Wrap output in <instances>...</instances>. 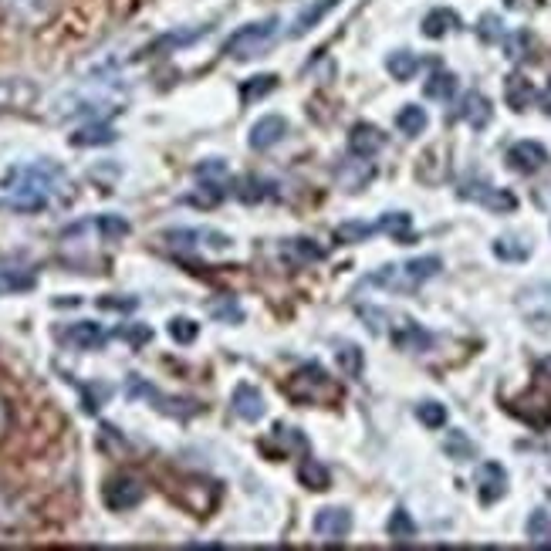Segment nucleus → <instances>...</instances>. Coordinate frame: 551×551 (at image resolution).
Wrapping results in <instances>:
<instances>
[{
    "label": "nucleus",
    "instance_id": "11",
    "mask_svg": "<svg viewBox=\"0 0 551 551\" xmlns=\"http://www.w3.org/2000/svg\"><path fill=\"white\" fill-rule=\"evenodd\" d=\"M508 166L521 176H535L538 170L548 166V149L535 142V139H521V142H514L508 149Z\"/></svg>",
    "mask_w": 551,
    "mask_h": 551
},
{
    "label": "nucleus",
    "instance_id": "9",
    "mask_svg": "<svg viewBox=\"0 0 551 551\" xmlns=\"http://www.w3.org/2000/svg\"><path fill=\"white\" fill-rule=\"evenodd\" d=\"M162 237H166V243H173V247H193V251H230V243H234L224 230H210V227L166 230Z\"/></svg>",
    "mask_w": 551,
    "mask_h": 551
},
{
    "label": "nucleus",
    "instance_id": "35",
    "mask_svg": "<svg viewBox=\"0 0 551 551\" xmlns=\"http://www.w3.org/2000/svg\"><path fill=\"white\" fill-rule=\"evenodd\" d=\"M417 417H419V423H423L427 430H444V427H446V406L427 399V403L417 406Z\"/></svg>",
    "mask_w": 551,
    "mask_h": 551
},
{
    "label": "nucleus",
    "instance_id": "25",
    "mask_svg": "<svg viewBox=\"0 0 551 551\" xmlns=\"http://www.w3.org/2000/svg\"><path fill=\"white\" fill-rule=\"evenodd\" d=\"M419 65H423V61H419L413 51H406V48H399V51H392L390 58H386V71H390L396 81H409L419 71Z\"/></svg>",
    "mask_w": 551,
    "mask_h": 551
},
{
    "label": "nucleus",
    "instance_id": "29",
    "mask_svg": "<svg viewBox=\"0 0 551 551\" xmlns=\"http://www.w3.org/2000/svg\"><path fill=\"white\" fill-rule=\"evenodd\" d=\"M298 481L308 487V491H328V487H332L328 471H325L322 464H315V457L301 460V467H298Z\"/></svg>",
    "mask_w": 551,
    "mask_h": 551
},
{
    "label": "nucleus",
    "instance_id": "42",
    "mask_svg": "<svg viewBox=\"0 0 551 551\" xmlns=\"http://www.w3.org/2000/svg\"><path fill=\"white\" fill-rule=\"evenodd\" d=\"M214 315L216 318H224V322H241V308H237V305H234V301H227V305H216L214 308Z\"/></svg>",
    "mask_w": 551,
    "mask_h": 551
},
{
    "label": "nucleus",
    "instance_id": "41",
    "mask_svg": "<svg viewBox=\"0 0 551 551\" xmlns=\"http://www.w3.org/2000/svg\"><path fill=\"white\" fill-rule=\"evenodd\" d=\"M498 34H500V21L494 17V14H491V17H484V21H481V38L494 41Z\"/></svg>",
    "mask_w": 551,
    "mask_h": 551
},
{
    "label": "nucleus",
    "instance_id": "27",
    "mask_svg": "<svg viewBox=\"0 0 551 551\" xmlns=\"http://www.w3.org/2000/svg\"><path fill=\"white\" fill-rule=\"evenodd\" d=\"M284 257H291L295 264H315V261H322L325 251L318 247L315 241H308V237H295V241H288L281 247Z\"/></svg>",
    "mask_w": 551,
    "mask_h": 551
},
{
    "label": "nucleus",
    "instance_id": "21",
    "mask_svg": "<svg viewBox=\"0 0 551 551\" xmlns=\"http://www.w3.org/2000/svg\"><path fill=\"white\" fill-rule=\"evenodd\" d=\"M338 4H342V0H315V4H308V7H305V11H301V14L295 17V27L288 31V38H305L311 27L322 24L325 14L335 11Z\"/></svg>",
    "mask_w": 551,
    "mask_h": 551
},
{
    "label": "nucleus",
    "instance_id": "18",
    "mask_svg": "<svg viewBox=\"0 0 551 551\" xmlns=\"http://www.w3.org/2000/svg\"><path fill=\"white\" fill-rule=\"evenodd\" d=\"M457 115L471 129H484L487 122L494 119V108H491V98L481 92H467L464 98H460V108H457Z\"/></svg>",
    "mask_w": 551,
    "mask_h": 551
},
{
    "label": "nucleus",
    "instance_id": "23",
    "mask_svg": "<svg viewBox=\"0 0 551 551\" xmlns=\"http://www.w3.org/2000/svg\"><path fill=\"white\" fill-rule=\"evenodd\" d=\"M115 139H119V133H115L112 125H106V122H92V125H85V129L68 135L71 146H108V142H115Z\"/></svg>",
    "mask_w": 551,
    "mask_h": 551
},
{
    "label": "nucleus",
    "instance_id": "31",
    "mask_svg": "<svg viewBox=\"0 0 551 551\" xmlns=\"http://www.w3.org/2000/svg\"><path fill=\"white\" fill-rule=\"evenodd\" d=\"M274 85H278V75H257V78L243 81L241 85V98L243 106H254L257 98H264V95L274 92Z\"/></svg>",
    "mask_w": 551,
    "mask_h": 551
},
{
    "label": "nucleus",
    "instance_id": "37",
    "mask_svg": "<svg viewBox=\"0 0 551 551\" xmlns=\"http://www.w3.org/2000/svg\"><path fill=\"white\" fill-rule=\"evenodd\" d=\"M528 538L531 545H551V514L535 511L528 518Z\"/></svg>",
    "mask_w": 551,
    "mask_h": 551
},
{
    "label": "nucleus",
    "instance_id": "22",
    "mask_svg": "<svg viewBox=\"0 0 551 551\" xmlns=\"http://www.w3.org/2000/svg\"><path fill=\"white\" fill-rule=\"evenodd\" d=\"M504 98H508V106H511L514 112H525V108H531V102L538 98V92H535V85H531L521 71H514V75H508V81H504Z\"/></svg>",
    "mask_w": 551,
    "mask_h": 551
},
{
    "label": "nucleus",
    "instance_id": "19",
    "mask_svg": "<svg viewBox=\"0 0 551 551\" xmlns=\"http://www.w3.org/2000/svg\"><path fill=\"white\" fill-rule=\"evenodd\" d=\"M419 31H423V38H433V41L446 38L450 31H460V14L450 11V7H436V11H430L423 17Z\"/></svg>",
    "mask_w": 551,
    "mask_h": 551
},
{
    "label": "nucleus",
    "instance_id": "2",
    "mask_svg": "<svg viewBox=\"0 0 551 551\" xmlns=\"http://www.w3.org/2000/svg\"><path fill=\"white\" fill-rule=\"evenodd\" d=\"M444 271V261L436 254H427V257H413V261H403V264H386V268L372 271L365 278V288H382L390 295H413L419 291L423 284L436 278Z\"/></svg>",
    "mask_w": 551,
    "mask_h": 551
},
{
    "label": "nucleus",
    "instance_id": "28",
    "mask_svg": "<svg viewBox=\"0 0 551 551\" xmlns=\"http://www.w3.org/2000/svg\"><path fill=\"white\" fill-rule=\"evenodd\" d=\"M427 112L423 106H403L396 112V125H399V133L409 135V139H417L419 133H427Z\"/></svg>",
    "mask_w": 551,
    "mask_h": 551
},
{
    "label": "nucleus",
    "instance_id": "5",
    "mask_svg": "<svg viewBox=\"0 0 551 551\" xmlns=\"http://www.w3.org/2000/svg\"><path fill=\"white\" fill-rule=\"evenodd\" d=\"M284 392L295 399L298 406H311L318 399H328L335 396V382L325 372L322 365H301L295 376L284 382Z\"/></svg>",
    "mask_w": 551,
    "mask_h": 551
},
{
    "label": "nucleus",
    "instance_id": "16",
    "mask_svg": "<svg viewBox=\"0 0 551 551\" xmlns=\"http://www.w3.org/2000/svg\"><path fill=\"white\" fill-rule=\"evenodd\" d=\"M230 406H234V413L241 419H247V423H257V419L268 413V406H264V396H261V390H254L251 382H241L237 390H234V396H230Z\"/></svg>",
    "mask_w": 551,
    "mask_h": 551
},
{
    "label": "nucleus",
    "instance_id": "26",
    "mask_svg": "<svg viewBox=\"0 0 551 551\" xmlns=\"http://www.w3.org/2000/svg\"><path fill=\"white\" fill-rule=\"evenodd\" d=\"M34 288V274L24 268H11L0 264V295H14V291H31Z\"/></svg>",
    "mask_w": 551,
    "mask_h": 551
},
{
    "label": "nucleus",
    "instance_id": "3",
    "mask_svg": "<svg viewBox=\"0 0 551 551\" xmlns=\"http://www.w3.org/2000/svg\"><path fill=\"white\" fill-rule=\"evenodd\" d=\"M376 234H390L392 241H399V243L417 241V234H413V216L403 214V210L382 214L376 224H342V227L335 230V237L345 243H363V241H369V237H376Z\"/></svg>",
    "mask_w": 551,
    "mask_h": 551
},
{
    "label": "nucleus",
    "instance_id": "7",
    "mask_svg": "<svg viewBox=\"0 0 551 551\" xmlns=\"http://www.w3.org/2000/svg\"><path fill=\"white\" fill-rule=\"evenodd\" d=\"M386 322H390V325H382V332H379V335H390L392 342H396V349L427 352L433 345V335L427 332V328H419L413 318H403V315H392V311H386Z\"/></svg>",
    "mask_w": 551,
    "mask_h": 551
},
{
    "label": "nucleus",
    "instance_id": "38",
    "mask_svg": "<svg viewBox=\"0 0 551 551\" xmlns=\"http://www.w3.org/2000/svg\"><path fill=\"white\" fill-rule=\"evenodd\" d=\"M444 450L450 454L454 460H471L477 450H473V444L467 440V433H460V430H450V436H446V444Z\"/></svg>",
    "mask_w": 551,
    "mask_h": 551
},
{
    "label": "nucleus",
    "instance_id": "8",
    "mask_svg": "<svg viewBox=\"0 0 551 551\" xmlns=\"http://www.w3.org/2000/svg\"><path fill=\"white\" fill-rule=\"evenodd\" d=\"M460 197L481 203V207L494 210V214H514V210H518V197H514L511 189L491 187L484 179H467V183H460Z\"/></svg>",
    "mask_w": 551,
    "mask_h": 551
},
{
    "label": "nucleus",
    "instance_id": "40",
    "mask_svg": "<svg viewBox=\"0 0 551 551\" xmlns=\"http://www.w3.org/2000/svg\"><path fill=\"white\" fill-rule=\"evenodd\" d=\"M115 335L125 338L133 349H139L142 342H149V338H152V332H149L146 325H119V328H115Z\"/></svg>",
    "mask_w": 551,
    "mask_h": 551
},
{
    "label": "nucleus",
    "instance_id": "4",
    "mask_svg": "<svg viewBox=\"0 0 551 551\" xmlns=\"http://www.w3.org/2000/svg\"><path fill=\"white\" fill-rule=\"evenodd\" d=\"M278 24H281L278 17H264V21L237 27L227 38V44H224L227 58H234V61H251L257 54H264L271 48V41L278 38Z\"/></svg>",
    "mask_w": 551,
    "mask_h": 551
},
{
    "label": "nucleus",
    "instance_id": "15",
    "mask_svg": "<svg viewBox=\"0 0 551 551\" xmlns=\"http://www.w3.org/2000/svg\"><path fill=\"white\" fill-rule=\"evenodd\" d=\"M386 146V133H379L376 125L369 122H355L349 133V152L359 160H372L379 149Z\"/></svg>",
    "mask_w": 551,
    "mask_h": 551
},
{
    "label": "nucleus",
    "instance_id": "12",
    "mask_svg": "<svg viewBox=\"0 0 551 551\" xmlns=\"http://www.w3.org/2000/svg\"><path fill=\"white\" fill-rule=\"evenodd\" d=\"M473 484H477V498L481 504H498L504 494H508V471L494 464V460H487L477 467V477H473Z\"/></svg>",
    "mask_w": 551,
    "mask_h": 551
},
{
    "label": "nucleus",
    "instance_id": "43",
    "mask_svg": "<svg viewBox=\"0 0 551 551\" xmlns=\"http://www.w3.org/2000/svg\"><path fill=\"white\" fill-rule=\"evenodd\" d=\"M538 102H541V108H545V112L551 115V81L545 85V92L538 95Z\"/></svg>",
    "mask_w": 551,
    "mask_h": 551
},
{
    "label": "nucleus",
    "instance_id": "10",
    "mask_svg": "<svg viewBox=\"0 0 551 551\" xmlns=\"http://www.w3.org/2000/svg\"><path fill=\"white\" fill-rule=\"evenodd\" d=\"M142 498H146V487L139 484L135 477H125V473L112 477L102 487V500H106L108 511H133L135 504H142Z\"/></svg>",
    "mask_w": 551,
    "mask_h": 551
},
{
    "label": "nucleus",
    "instance_id": "30",
    "mask_svg": "<svg viewBox=\"0 0 551 551\" xmlns=\"http://www.w3.org/2000/svg\"><path fill=\"white\" fill-rule=\"evenodd\" d=\"M92 227L102 234V241H122V237H129V234H133V224H129L125 216H115V214H102Z\"/></svg>",
    "mask_w": 551,
    "mask_h": 551
},
{
    "label": "nucleus",
    "instance_id": "14",
    "mask_svg": "<svg viewBox=\"0 0 551 551\" xmlns=\"http://www.w3.org/2000/svg\"><path fill=\"white\" fill-rule=\"evenodd\" d=\"M352 531V511L345 508H322L315 514V535L325 541H342Z\"/></svg>",
    "mask_w": 551,
    "mask_h": 551
},
{
    "label": "nucleus",
    "instance_id": "17",
    "mask_svg": "<svg viewBox=\"0 0 551 551\" xmlns=\"http://www.w3.org/2000/svg\"><path fill=\"white\" fill-rule=\"evenodd\" d=\"M284 135H288V122H284L281 115H264V119H257L254 129H251V149L264 152V149L278 146Z\"/></svg>",
    "mask_w": 551,
    "mask_h": 551
},
{
    "label": "nucleus",
    "instance_id": "33",
    "mask_svg": "<svg viewBox=\"0 0 551 551\" xmlns=\"http://www.w3.org/2000/svg\"><path fill=\"white\" fill-rule=\"evenodd\" d=\"M338 365H342V376L359 379L363 376V349L352 345V342H345V345L338 349Z\"/></svg>",
    "mask_w": 551,
    "mask_h": 551
},
{
    "label": "nucleus",
    "instance_id": "6",
    "mask_svg": "<svg viewBox=\"0 0 551 551\" xmlns=\"http://www.w3.org/2000/svg\"><path fill=\"white\" fill-rule=\"evenodd\" d=\"M129 396L135 399H149V406H156L160 413L166 417H176V419H189L200 413V403H193V399H176V396H162L152 382H146L142 376H129V386H125Z\"/></svg>",
    "mask_w": 551,
    "mask_h": 551
},
{
    "label": "nucleus",
    "instance_id": "44",
    "mask_svg": "<svg viewBox=\"0 0 551 551\" xmlns=\"http://www.w3.org/2000/svg\"><path fill=\"white\" fill-rule=\"evenodd\" d=\"M0 427H4V406H0Z\"/></svg>",
    "mask_w": 551,
    "mask_h": 551
},
{
    "label": "nucleus",
    "instance_id": "1",
    "mask_svg": "<svg viewBox=\"0 0 551 551\" xmlns=\"http://www.w3.org/2000/svg\"><path fill=\"white\" fill-rule=\"evenodd\" d=\"M4 193L11 197L17 210H44L54 200H61L68 193V176L61 166L41 160V162H24V166H11L4 176Z\"/></svg>",
    "mask_w": 551,
    "mask_h": 551
},
{
    "label": "nucleus",
    "instance_id": "36",
    "mask_svg": "<svg viewBox=\"0 0 551 551\" xmlns=\"http://www.w3.org/2000/svg\"><path fill=\"white\" fill-rule=\"evenodd\" d=\"M494 254H498L500 261H528L531 247H528L521 237H500V241H494Z\"/></svg>",
    "mask_w": 551,
    "mask_h": 551
},
{
    "label": "nucleus",
    "instance_id": "20",
    "mask_svg": "<svg viewBox=\"0 0 551 551\" xmlns=\"http://www.w3.org/2000/svg\"><path fill=\"white\" fill-rule=\"evenodd\" d=\"M0 11L21 24H34L51 11V0H0Z\"/></svg>",
    "mask_w": 551,
    "mask_h": 551
},
{
    "label": "nucleus",
    "instance_id": "32",
    "mask_svg": "<svg viewBox=\"0 0 551 551\" xmlns=\"http://www.w3.org/2000/svg\"><path fill=\"white\" fill-rule=\"evenodd\" d=\"M390 538L392 541H413L417 538V525H413V518L406 508H396L390 518Z\"/></svg>",
    "mask_w": 551,
    "mask_h": 551
},
{
    "label": "nucleus",
    "instance_id": "13",
    "mask_svg": "<svg viewBox=\"0 0 551 551\" xmlns=\"http://www.w3.org/2000/svg\"><path fill=\"white\" fill-rule=\"evenodd\" d=\"M61 342H68L71 349L78 352H95L108 342V332L98 322H75L61 332Z\"/></svg>",
    "mask_w": 551,
    "mask_h": 551
},
{
    "label": "nucleus",
    "instance_id": "34",
    "mask_svg": "<svg viewBox=\"0 0 551 551\" xmlns=\"http://www.w3.org/2000/svg\"><path fill=\"white\" fill-rule=\"evenodd\" d=\"M234 193H237L243 203H257V200H264V197H271L274 189H271V183H264V179H257V176H247V179H241V183L234 187Z\"/></svg>",
    "mask_w": 551,
    "mask_h": 551
},
{
    "label": "nucleus",
    "instance_id": "39",
    "mask_svg": "<svg viewBox=\"0 0 551 551\" xmlns=\"http://www.w3.org/2000/svg\"><path fill=\"white\" fill-rule=\"evenodd\" d=\"M197 332H200V325L193 322V318H187V315H176L173 322H170V335H173V342H179V345H189V342L197 338Z\"/></svg>",
    "mask_w": 551,
    "mask_h": 551
},
{
    "label": "nucleus",
    "instance_id": "24",
    "mask_svg": "<svg viewBox=\"0 0 551 551\" xmlns=\"http://www.w3.org/2000/svg\"><path fill=\"white\" fill-rule=\"evenodd\" d=\"M423 95L433 98V102H450L457 95V75L454 71H433L427 85H423Z\"/></svg>",
    "mask_w": 551,
    "mask_h": 551
}]
</instances>
